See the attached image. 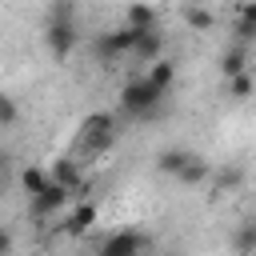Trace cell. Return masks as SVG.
I'll list each match as a JSON object with an SVG mask.
<instances>
[{"mask_svg": "<svg viewBox=\"0 0 256 256\" xmlns=\"http://www.w3.org/2000/svg\"><path fill=\"white\" fill-rule=\"evenodd\" d=\"M8 252H12V232L0 224V256H8Z\"/></svg>", "mask_w": 256, "mask_h": 256, "instance_id": "7402d4cb", "label": "cell"}, {"mask_svg": "<svg viewBox=\"0 0 256 256\" xmlns=\"http://www.w3.org/2000/svg\"><path fill=\"white\" fill-rule=\"evenodd\" d=\"M48 20H76V4H68V0H56V4L48 8Z\"/></svg>", "mask_w": 256, "mask_h": 256, "instance_id": "44dd1931", "label": "cell"}, {"mask_svg": "<svg viewBox=\"0 0 256 256\" xmlns=\"http://www.w3.org/2000/svg\"><path fill=\"white\" fill-rule=\"evenodd\" d=\"M144 80H148V84H152V88H156L160 96H168V92H172V84H176V64L160 56V60H152V64H148Z\"/></svg>", "mask_w": 256, "mask_h": 256, "instance_id": "9c48e42d", "label": "cell"}, {"mask_svg": "<svg viewBox=\"0 0 256 256\" xmlns=\"http://www.w3.org/2000/svg\"><path fill=\"white\" fill-rule=\"evenodd\" d=\"M112 140H116V116H112V112H92V116H84V124H80V152H84V156L108 152Z\"/></svg>", "mask_w": 256, "mask_h": 256, "instance_id": "6da1fadb", "label": "cell"}, {"mask_svg": "<svg viewBox=\"0 0 256 256\" xmlns=\"http://www.w3.org/2000/svg\"><path fill=\"white\" fill-rule=\"evenodd\" d=\"M184 160H188V148H164V152L156 156V168H160L164 176H176V172L184 168Z\"/></svg>", "mask_w": 256, "mask_h": 256, "instance_id": "2e32d148", "label": "cell"}, {"mask_svg": "<svg viewBox=\"0 0 256 256\" xmlns=\"http://www.w3.org/2000/svg\"><path fill=\"white\" fill-rule=\"evenodd\" d=\"M232 36H236V48H248V44L256 40V4H240V8H236Z\"/></svg>", "mask_w": 256, "mask_h": 256, "instance_id": "ba28073f", "label": "cell"}, {"mask_svg": "<svg viewBox=\"0 0 256 256\" xmlns=\"http://www.w3.org/2000/svg\"><path fill=\"white\" fill-rule=\"evenodd\" d=\"M144 248H148V240H144L140 232H112V236L100 244L96 256H144Z\"/></svg>", "mask_w": 256, "mask_h": 256, "instance_id": "52a82bcc", "label": "cell"}, {"mask_svg": "<svg viewBox=\"0 0 256 256\" xmlns=\"http://www.w3.org/2000/svg\"><path fill=\"white\" fill-rule=\"evenodd\" d=\"M208 176H212V164H208L204 156H196V152H188L184 168L176 172V180H180V184H204Z\"/></svg>", "mask_w": 256, "mask_h": 256, "instance_id": "5bb4252c", "label": "cell"}, {"mask_svg": "<svg viewBox=\"0 0 256 256\" xmlns=\"http://www.w3.org/2000/svg\"><path fill=\"white\" fill-rule=\"evenodd\" d=\"M248 64H252V52L232 44V48H224V56H220V76H224V80H236V76L248 72Z\"/></svg>", "mask_w": 256, "mask_h": 256, "instance_id": "8fae6325", "label": "cell"}, {"mask_svg": "<svg viewBox=\"0 0 256 256\" xmlns=\"http://www.w3.org/2000/svg\"><path fill=\"white\" fill-rule=\"evenodd\" d=\"M20 188L28 192V200H36V196L48 188V172H44V168H24V172H20Z\"/></svg>", "mask_w": 256, "mask_h": 256, "instance_id": "e0dca14e", "label": "cell"}, {"mask_svg": "<svg viewBox=\"0 0 256 256\" xmlns=\"http://www.w3.org/2000/svg\"><path fill=\"white\" fill-rule=\"evenodd\" d=\"M160 92L144 80V76H128L124 80V88H120V108L128 112V116H152L156 108H160Z\"/></svg>", "mask_w": 256, "mask_h": 256, "instance_id": "7a4b0ae2", "label": "cell"}, {"mask_svg": "<svg viewBox=\"0 0 256 256\" xmlns=\"http://www.w3.org/2000/svg\"><path fill=\"white\" fill-rule=\"evenodd\" d=\"M220 184H228V188H232V184H240V168H228V172H220Z\"/></svg>", "mask_w": 256, "mask_h": 256, "instance_id": "603a6c76", "label": "cell"}, {"mask_svg": "<svg viewBox=\"0 0 256 256\" xmlns=\"http://www.w3.org/2000/svg\"><path fill=\"white\" fill-rule=\"evenodd\" d=\"M48 184H56V188H64V192H76L80 188V168H76V160H56L52 164V172H48Z\"/></svg>", "mask_w": 256, "mask_h": 256, "instance_id": "7c38bea8", "label": "cell"}, {"mask_svg": "<svg viewBox=\"0 0 256 256\" xmlns=\"http://www.w3.org/2000/svg\"><path fill=\"white\" fill-rule=\"evenodd\" d=\"M252 244H256V224H240V236H236V248H240V256H252Z\"/></svg>", "mask_w": 256, "mask_h": 256, "instance_id": "ffe728a7", "label": "cell"}, {"mask_svg": "<svg viewBox=\"0 0 256 256\" xmlns=\"http://www.w3.org/2000/svg\"><path fill=\"white\" fill-rule=\"evenodd\" d=\"M92 224H96V200H72V204L60 212L64 236H88Z\"/></svg>", "mask_w": 256, "mask_h": 256, "instance_id": "5b68a950", "label": "cell"}, {"mask_svg": "<svg viewBox=\"0 0 256 256\" xmlns=\"http://www.w3.org/2000/svg\"><path fill=\"white\" fill-rule=\"evenodd\" d=\"M76 20H48L44 24V44H48V52L56 56V60H68L72 56V48H76Z\"/></svg>", "mask_w": 256, "mask_h": 256, "instance_id": "277c9868", "label": "cell"}, {"mask_svg": "<svg viewBox=\"0 0 256 256\" xmlns=\"http://www.w3.org/2000/svg\"><path fill=\"white\" fill-rule=\"evenodd\" d=\"M124 24H128V28H136V32L160 28V12H156L152 4H128V12H124Z\"/></svg>", "mask_w": 256, "mask_h": 256, "instance_id": "4fadbf2b", "label": "cell"}, {"mask_svg": "<svg viewBox=\"0 0 256 256\" xmlns=\"http://www.w3.org/2000/svg\"><path fill=\"white\" fill-rule=\"evenodd\" d=\"M160 52H164V32H160V28H148V32L136 36V48H132L136 60L152 64V60H160Z\"/></svg>", "mask_w": 256, "mask_h": 256, "instance_id": "30bf717a", "label": "cell"}, {"mask_svg": "<svg viewBox=\"0 0 256 256\" xmlns=\"http://www.w3.org/2000/svg\"><path fill=\"white\" fill-rule=\"evenodd\" d=\"M180 16H184V24H188V28H196V32H208V28L216 24L212 8H204V4H188V8L180 12Z\"/></svg>", "mask_w": 256, "mask_h": 256, "instance_id": "9a60e30c", "label": "cell"}, {"mask_svg": "<svg viewBox=\"0 0 256 256\" xmlns=\"http://www.w3.org/2000/svg\"><path fill=\"white\" fill-rule=\"evenodd\" d=\"M16 120H20V108H16V100L0 92V128H12Z\"/></svg>", "mask_w": 256, "mask_h": 256, "instance_id": "d6986e66", "label": "cell"}, {"mask_svg": "<svg viewBox=\"0 0 256 256\" xmlns=\"http://www.w3.org/2000/svg\"><path fill=\"white\" fill-rule=\"evenodd\" d=\"M136 28H128V24H116V28H108V32H100L96 36V56L100 60H120V56H132V48H136Z\"/></svg>", "mask_w": 256, "mask_h": 256, "instance_id": "3957f363", "label": "cell"}, {"mask_svg": "<svg viewBox=\"0 0 256 256\" xmlns=\"http://www.w3.org/2000/svg\"><path fill=\"white\" fill-rule=\"evenodd\" d=\"M228 96H232V100H248V96H252V72L228 80Z\"/></svg>", "mask_w": 256, "mask_h": 256, "instance_id": "ac0fdd59", "label": "cell"}, {"mask_svg": "<svg viewBox=\"0 0 256 256\" xmlns=\"http://www.w3.org/2000/svg\"><path fill=\"white\" fill-rule=\"evenodd\" d=\"M68 204H72V192H64V188L48 184V188H44L36 200H28V212H32L36 220H52V216H60Z\"/></svg>", "mask_w": 256, "mask_h": 256, "instance_id": "8992f818", "label": "cell"}]
</instances>
